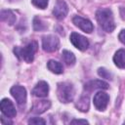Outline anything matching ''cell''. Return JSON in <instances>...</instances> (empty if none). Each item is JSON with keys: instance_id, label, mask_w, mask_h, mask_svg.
Listing matches in <instances>:
<instances>
[{"instance_id": "cell-9", "label": "cell", "mask_w": 125, "mask_h": 125, "mask_svg": "<svg viewBox=\"0 0 125 125\" xmlns=\"http://www.w3.org/2000/svg\"><path fill=\"white\" fill-rule=\"evenodd\" d=\"M72 21H73V23L77 27H79L80 29H82L84 32L91 33L93 31L94 26H93L92 22L89 20H87V19H84V18H82L80 16H75L72 19Z\"/></svg>"}, {"instance_id": "cell-11", "label": "cell", "mask_w": 125, "mask_h": 125, "mask_svg": "<svg viewBox=\"0 0 125 125\" xmlns=\"http://www.w3.org/2000/svg\"><path fill=\"white\" fill-rule=\"evenodd\" d=\"M49 92V86L45 81H40L36 84V86L32 90V94L35 97L38 98H44L47 97Z\"/></svg>"}, {"instance_id": "cell-18", "label": "cell", "mask_w": 125, "mask_h": 125, "mask_svg": "<svg viewBox=\"0 0 125 125\" xmlns=\"http://www.w3.org/2000/svg\"><path fill=\"white\" fill-rule=\"evenodd\" d=\"M76 106L81 111H87L89 108V99L88 97H82L78 103L76 104Z\"/></svg>"}, {"instance_id": "cell-2", "label": "cell", "mask_w": 125, "mask_h": 125, "mask_svg": "<svg viewBox=\"0 0 125 125\" xmlns=\"http://www.w3.org/2000/svg\"><path fill=\"white\" fill-rule=\"evenodd\" d=\"M37 47H38L37 43L35 41H32L23 48L15 47L14 48V53L21 60H23L26 62H31L34 59V54L37 51Z\"/></svg>"}, {"instance_id": "cell-17", "label": "cell", "mask_w": 125, "mask_h": 125, "mask_svg": "<svg viewBox=\"0 0 125 125\" xmlns=\"http://www.w3.org/2000/svg\"><path fill=\"white\" fill-rule=\"evenodd\" d=\"M62 61L67 64V65H73L74 62H75V56L67 51V50H63L62 53Z\"/></svg>"}, {"instance_id": "cell-6", "label": "cell", "mask_w": 125, "mask_h": 125, "mask_svg": "<svg viewBox=\"0 0 125 125\" xmlns=\"http://www.w3.org/2000/svg\"><path fill=\"white\" fill-rule=\"evenodd\" d=\"M108 101H109L108 95L103 91H100L94 97V105L98 110H104L105 107L107 106Z\"/></svg>"}, {"instance_id": "cell-1", "label": "cell", "mask_w": 125, "mask_h": 125, "mask_svg": "<svg viewBox=\"0 0 125 125\" xmlns=\"http://www.w3.org/2000/svg\"><path fill=\"white\" fill-rule=\"evenodd\" d=\"M96 19L101 25V27L106 31L111 32L115 28V23L113 20L112 13L109 9H100L96 13Z\"/></svg>"}, {"instance_id": "cell-13", "label": "cell", "mask_w": 125, "mask_h": 125, "mask_svg": "<svg viewBox=\"0 0 125 125\" xmlns=\"http://www.w3.org/2000/svg\"><path fill=\"white\" fill-rule=\"evenodd\" d=\"M108 84L102 80H91L87 84H85V89L88 91L96 90V89H107Z\"/></svg>"}, {"instance_id": "cell-4", "label": "cell", "mask_w": 125, "mask_h": 125, "mask_svg": "<svg viewBox=\"0 0 125 125\" xmlns=\"http://www.w3.org/2000/svg\"><path fill=\"white\" fill-rule=\"evenodd\" d=\"M42 47L46 52H55L60 47V40L54 35H46L42 38Z\"/></svg>"}, {"instance_id": "cell-10", "label": "cell", "mask_w": 125, "mask_h": 125, "mask_svg": "<svg viewBox=\"0 0 125 125\" xmlns=\"http://www.w3.org/2000/svg\"><path fill=\"white\" fill-rule=\"evenodd\" d=\"M67 13H68V7H67L66 3L62 0H58L54 7V10H53L54 16L59 20H62L65 18Z\"/></svg>"}, {"instance_id": "cell-7", "label": "cell", "mask_w": 125, "mask_h": 125, "mask_svg": "<svg viewBox=\"0 0 125 125\" xmlns=\"http://www.w3.org/2000/svg\"><path fill=\"white\" fill-rule=\"evenodd\" d=\"M70 41L71 43L79 50L81 51H85L88 47H89V41L86 37L76 33V32H72L70 35Z\"/></svg>"}, {"instance_id": "cell-3", "label": "cell", "mask_w": 125, "mask_h": 125, "mask_svg": "<svg viewBox=\"0 0 125 125\" xmlns=\"http://www.w3.org/2000/svg\"><path fill=\"white\" fill-rule=\"evenodd\" d=\"M58 98L62 103H69L73 100L74 97V88L72 84L68 82H62L58 84L57 90Z\"/></svg>"}, {"instance_id": "cell-25", "label": "cell", "mask_w": 125, "mask_h": 125, "mask_svg": "<svg viewBox=\"0 0 125 125\" xmlns=\"http://www.w3.org/2000/svg\"><path fill=\"white\" fill-rule=\"evenodd\" d=\"M11 1H12V0H11Z\"/></svg>"}, {"instance_id": "cell-5", "label": "cell", "mask_w": 125, "mask_h": 125, "mask_svg": "<svg viewBox=\"0 0 125 125\" xmlns=\"http://www.w3.org/2000/svg\"><path fill=\"white\" fill-rule=\"evenodd\" d=\"M10 92L19 104H25V102H26V90L24 87L20 86V85H16V86H13L11 88Z\"/></svg>"}, {"instance_id": "cell-15", "label": "cell", "mask_w": 125, "mask_h": 125, "mask_svg": "<svg viewBox=\"0 0 125 125\" xmlns=\"http://www.w3.org/2000/svg\"><path fill=\"white\" fill-rule=\"evenodd\" d=\"M0 17H1V21H5L10 25L14 24L15 21H16V16L11 10H3L1 12Z\"/></svg>"}, {"instance_id": "cell-14", "label": "cell", "mask_w": 125, "mask_h": 125, "mask_svg": "<svg viewBox=\"0 0 125 125\" xmlns=\"http://www.w3.org/2000/svg\"><path fill=\"white\" fill-rule=\"evenodd\" d=\"M113 62L115 65L118 66L119 68H125V50L124 49H120L115 53L113 57Z\"/></svg>"}, {"instance_id": "cell-24", "label": "cell", "mask_w": 125, "mask_h": 125, "mask_svg": "<svg viewBox=\"0 0 125 125\" xmlns=\"http://www.w3.org/2000/svg\"><path fill=\"white\" fill-rule=\"evenodd\" d=\"M118 38H119V40L125 45V29H123V30L120 31V33H119V35H118Z\"/></svg>"}, {"instance_id": "cell-22", "label": "cell", "mask_w": 125, "mask_h": 125, "mask_svg": "<svg viewBox=\"0 0 125 125\" xmlns=\"http://www.w3.org/2000/svg\"><path fill=\"white\" fill-rule=\"evenodd\" d=\"M28 124H46V121L40 117H33L28 120Z\"/></svg>"}, {"instance_id": "cell-12", "label": "cell", "mask_w": 125, "mask_h": 125, "mask_svg": "<svg viewBox=\"0 0 125 125\" xmlns=\"http://www.w3.org/2000/svg\"><path fill=\"white\" fill-rule=\"evenodd\" d=\"M51 106V102L50 101H46V100H42V101H38L35 102L33 106H32V111L35 113H43L45 112L48 108H50Z\"/></svg>"}, {"instance_id": "cell-20", "label": "cell", "mask_w": 125, "mask_h": 125, "mask_svg": "<svg viewBox=\"0 0 125 125\" xmlns=\"http://www.w3.org/2000/svg\"><path fill=\"white\" fill-rule=\"evenodd\" d=\"M98 74H99L102 78H105V79H108V80H111V79H112L111 73H110L107 69H105V68H104V67H101V68L98 69Z\"/></svg>"}, {"instance_id": "cell-19", "label": "cell", "mask_w": 125, "mask_h": 125, "mask_svg": "<svg viewBox=\"0 0 125 125\" xmlns=\"http://www.w3.org/2000/svg\"><path fill=\"white\" fill-rule=\"evenodd\" d=\"M46 27H47V25L45 24V22L41 19H39L37 17L34 18V20H33V28H34V30L40 31V30H44Z\"/></svg>"}, {"instance_id": "cell-21", "label": "cell", "mask_w": 125, "mask_h": 125, "mask_svg": "<svg viewBox=\"0 0 125 125\" xmlns=\"http://www.w3.org/2000/svg\"><path fill=\"white\" fill-rule=\"evenodd\" d=\"M32 4L40 9H45L48 5V0H32Z\"/></svg>"}, {"instance_id": "cell-16", "label": "cell", "mask_w": 125, "mask_h": 125, "mask_svg": "<svg viewBox=\"0 0 125 125\" xmlns=\"http://www.w3.org/2000/svg\"><path fill=\"white\" fill-rule=\"evenodd\" d=\"M47 67L49 68L50 71H52V72H54L56 74H61L63 71V68H62V63L59 62H57V61H55V60L49 61L48 63H47Z\"/></svg>"}, {"instance_id": "cell-8", "label": "cell", "mask_w": 125, "mask_h": 125, "mask_svg": "<svg viewBox=\"0 0 125 125\" xmlns=\"http://www.w3.org/2000/svg\"><path fill=\"white\" fill-rule=\"evenodd\" d=\"M0 108H1V111L2 113L9 117V118H13L17 115V111H16V108L13 104V103L9 100V99H3L0 103Z\"/></svg>"}, {"instance_id": "cell-23", "label": "cell", "mask_w": 125, "mask_h": 125, "mask_svg": "<svg viewBox=\"0 0 125 125\" xmlns=\"http://www.w3.org/2000/svg\"><path fill=\"white\" fill-rule=\"evenodd\" d=\"M71 124H88V121L87 120H81V119H73L71 122Z\"/></svg>"}]
</instances>
